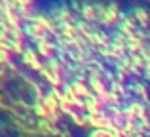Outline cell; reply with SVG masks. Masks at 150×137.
I'll return each mask as SVG.
<instances>
[{"label": "cell", "mask_w": 150, "mask_h": 137, "mask_svg": "<svg viewBox=\"0 0 150 137\" xmlns=\"http://www.w3.org/2000/svg\"><path fill=\"white\" fill-rule=\"evenodd\" d=\"M91 137H101V133H95V135H91Z\"/></svg>", "instance_id": "1"}]
</instances>
